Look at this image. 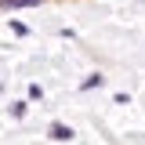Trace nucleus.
I'll list each match as a JSON object with an SVG mask.
<instances>
[{
	"mask_svg": "<svg viewBox=\"0 0 145 145\" xmlns=\"http://www.w3.org/2000/svg\"><path fill=\"white\" fill-rule=\"evenodd\" d=\"M40 0H0V7H7V11H15V7H36Z\"/></svg>",
	"mask_w": 145,
	"mask_h": 145,
	"instance_id": "obj_2",
	"label": "nucleus"
},
{
	"mask_svg": "<svg viewBox=\"0 0 145 145\" xmlns=\"http://www.w3.org/2000/svg\"><path fill=\"white\" fill-rule=\"evenodd\" d=\"M11 116L22 120V116H25V102H15V105H11Z\"/></svg>",
	"mask_w": 145,
	"mask_h": 145,
	"instance_id": "obj_4",
	"label": "nucleus"
},
{
	"mask_svg": "<svg viewBox=\"0 0 145 145\" xmlns=\"http://www.w3.org/2000/svg\"><path fill=\"white\" fill-rule=\"evenodd\" d=\"M47 134H51L54 142H69V138H72V127H65V123H51V131H47Z\"/></svg>",
	"mask_w": 145,
	"mask_h": 145,
	"instance_id": "obj_1",
	"label": "nucleus"
},
{
	"mask_svg": "<svg viewBox=\"0 0 145 145\" xmlns=\"http://www.w3.org/2000/svg\"><path fill=\"white\" fill-rule=\"evenodd\" d=\"M102 84H105V76H102V72H94V76H87V80L80 84V91H94V87H102Z\"/></svg>",
	"mask_w": 145,
	"mask_h": 145,
	"instance_id": "obj_3",
	"label": "nucleus"
}]
</instances>
